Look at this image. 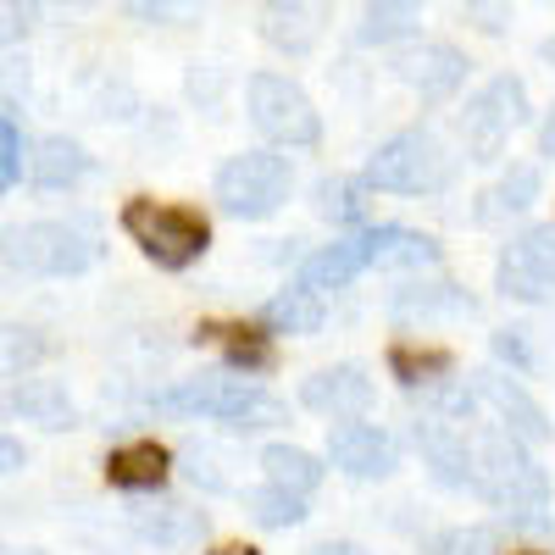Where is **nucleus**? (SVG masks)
<instances>
[{
	"label": "nucleus",
	"instance_id": "1",
	"mask_svg": "<svg viewBox=\"0 0 555 555\" xmlns=\"http://www.w3.org/2000/svg\"><path fill=\"white\" fill-rule=\"evenodd\" d=\"M473 489L512 528H522V533L550 528V478L528 455V444H517L505 428H478L473 434Z\"/></svg>",
	"mask_w": 555,
	"mask_h": 555
},
{
	"label": "nucleus",
	"instance_id": "2",
	"mask_svg": "<svg viewBox=\"0 0 555 555\" xmlns=\"http://www.w3.org/2000/svg\"><path fill=\"white\" fill-rule=\"evenodd\" d=\"M156 411L167 416H206V423H228V428H272L284 405H278L250 373H201L183 378L172 389L156 395Z\"/></svg>",
	"mask_w": 555,
	"mask_h": 555
},
{
	"label": "nucleus",
	"instance_id": "3",
	"mask_svg": "<svg viewBox=\"0 0 555 555\" xmlns=\"http://www.w3.org/2000/svg\"><path fill=\"white\" fill-rule=\"evenodd\" d=\"M450 172H455V162L434 128H400L366 162V183L389 190V195H434L450 183Z\"/></svg>",
	"mask_w": 555,
	"mask_h": 555
},
{
	"label": "nucleus",
	"instance_id": "4",
	"mask_svg": "<svg viewBox=\"0 0 555 555\" xmlns=\"http://www.w3.org/2000/svg\"><path fill=\"white\" fill-rule=\"evenodd\" d=\"M245 112H250V128L267 145L306 151L322 139V117H317L311 95L284 73H250L245 78Z\"/></svg>",
	"mask_w": 555,
	"mask_h": 555
},
{
	"label": "nucleus",
	"instance_id": "5",
	"mask_svg": "<svg viewBox=\"0 0 555 555\" xmlns=\"http://www.w3.org/2000/svg\"><path fill=\"white\" fill-rule=\"evenodd\" d=\"M122 228H128V240L167 272H183L190 261H201L206 245H211V228H206L201 211L162 206V201H128L122 206Z\"/></svg>",
	"mask_w": 555,
	"mask_h": 555
},
{
	"label": "nucleus",
	"instance_id": "6",
	"mask_svg": "<svg viewBox=\"0 0 555 555\" xmlns=\"http://www.w3.org/2000/svg\"><path fill=\"white\" fill-rule=\"evenodd\" d=\"M95 234L78 222H23L0 240V261L34 278H73L95 267Z\"/></svg>",
	"mask_w": 555,
	"mask_h": 555
},
{
	"label": "nucleus",
	"instance_id": "7",
	"mask_svg": "<svg viewBox=\"0 0 555 555\" xmlns=\"http://www.w3.org/2000/svg\"><path fill=\"white\" fill-rule=\"evenodd\" d=\"M522 122H528V83L517 73H500L461 112V145L473 162H500Z\"/></svg>",
	"mask_w": 555,
	"mask_h": 555
},
{
	"label": "nucleus",
	"instance_id": "8",
	"mask_svg": "<svg viewBox=\"0 0 555 555\" xmlns=\"http://www.w3.org/2000/svg\"><path fill=\"white\" fill-rule=\"evenodd\" d=\"M295 190V172L284 156H272V151H240V156H228L222 172H217V201L228 217H245V222H261L272 217L278 206L289 201Z\"/></svg>",
	"mask_w": 555,
	"mask_h": 555
},
{
	"label": "nucleus",
	"instance_id": "9",
	"mask_svg": "<svg viewBox=\"0 0 555 555\" xmlns=\"http://www.w3.org/2000/svg\"><path fill=\"white\" fill-rule=\"evenodd\" d=\"M467 67L473 62L461 56L450 39H416V44H405V51H395V78L428 106H444L455 89L467 83Z\"/></svg>",
	"mask_w": 555,
	"mask_h": 555
},
{
	"label": "nucleus",
	"instance_id": "10",
	"mask_svg": "<svg viewBox=\"0 0 555 555\" xmlns=\"http://www.w3.org/2000/svg\"><path fill=\"white\" fill-rule=\"evenodd\" d=\"M494 284L512 300H550L555 295V222H539L505 245Z\"/></svg>",
	"mask_w": 555,
	"mask_h": 555
},
{
	"label": "nucleus",
	"instance_id": "11",
	"mask_svg": "<svg viewBox=\"0 0 555 555\" xmlns=\"http://www.w3.org/2000/svg\"><path fill=\"white\" fill-rule=\"evenodd\" d=\"M328 23H334V0H267L256 17L261 39L284 56H311Z\"/></svg>",
	"mask_w": 555,
	"mask_h": 555
},
{
	"label": "nucleus",
	"instance_id": "12",
	"mask_svg": "<svg viewBox=\"0 0 555 555\" xmlns=\"http://www.w3.org/2000/svg\"><path fill=\"white\" fill-rule=\"evenodd\" d=\"M416 450H423V461L434 467V478L444 489H473V434H467V423L423 411L416 416Z\"/></svg>",
	"mask_w": 555,
	"mask_h": 555
},
{
	"label": "nucleus",
	"instance_id": "13",
	"mask_svg": "<svg viewBox=\"0 0 555 555\" xmlns=\"http://www.w3.org/2000/svg\"><path fill=\"white\" fill-rule=\"evenodd\" d=\"M328 461H334L339 473L373 483V478H389V473L400 467V450H395V439H389L384 428H373V423H339L334 439H328Z\"/></svg>",
	"mask_w": 555,
	"mask_h": 555
},
{
	"label": "nucleus",
	"instance_id": "14",
	"mask_svg": "<svg viewBox=\"0 0 555 555\" xmlns=\"http://www.w3.org/2000/svg\"><path fill=\"white\" fill-rule=\"evenodd\" d=\"M473 395L500 416V428L512 434L517 444H544L550 439V423H544V411L533 405V395L517 384V378H505V373H483L473 384Z\"/></svg>",
	"mask_w": 555,
	"mask_h": 555
},
{
	"label": "nucleus",
	"instance_id": "15",
	"mask_svg": "<svg viewBox=\"0 0 555 555\" xmlns=\"http://www.w3.org/2000/svg\"><path fill=\"white\" fill-rule=\"evenodd\" d=\"M300 400L317 411V416H334V423H350L373 405V378H366V366L345 361V366H328V373H317L300 384Z\"/></svg>",
	"mask_w": 555,
	"mask_h": 555
},
{
	"label": "nucleus",
	"instance_id": "16",
	"mask_svg": "<svg viewBox=\"0 0 555 555\" xmlns=\"http://www.w3.org/2000/svg\"><path fill=\"white\" fill-rule=\"evenodd\" d=\"M0 411L23 416V423H34V428H44V434H62V428L78 423V411H73V400H67V389H62L56 378H17L12 395L0 400Z\"/></svg>",
	"mask_w": 555,
	"mask_h": 555
},
{
	"label": "nucleus",
	"instance_id": "17",
	"mask_svg": "<svg viewBox=\"0 0 555 555\" xmlns=\"http://www.w3.org/2000/svg\"><path fill=\"white\" fill-rule=\"evenodd\" d=\"M366 267H373V245H366V228L361 234H350V240H339V245H322L317 256H306L300 261V284L306 289H345L350 278H361Z\"/></svg>",
	"mask_w": 555,
	"mask_h": 555
},
{
	"label": "nucleus",
	"instance_id": "18",
	"mask_svg": "<svg viewBox=\"0 0 555 555\" xmlns=\"http://www.w3.org/2000/svg\"><path fill=\"white\" fill-rule=\"evenodd\" d=\"M133 533L156 550H190V544L206 539V517L190 512V505H178V500H162V505H139Z\"/></svg>",
	"mask_w": 555,
	"mask_h": 555
},
{
	"label": "nucleus",
	"instance_id": "19",
	"mask_svg": "<svg viewBox=\"0 0 555 555\" xmlns=\"http://www.w3.org/2000/svg\"><path fill=\"white\" fill-rule=\"evenodd\" d=\"M83 172H89L83 145H78V139H62V133L39 139L34 156H28V178L39 183V190H73V183H78Z\"/></svg>",
	"mask_w": 555,
	"mask_h": 555
},
{
	"label": "nucleus",
	"instance_id": "20",
	"mask_svg": "<svg viewBox=\"0 0 555 555\" xmlns=\"http://www.w3.org/2000/svg\"><path fill=\"white\" fill-rule=\"evenodd\" d=\"M167 473H172V455H167L162 444H151V439L122 444V450H112V461H106V478H112L117 489H162Z\"/></svg>",
	"mask_w": 555,
	"mask_h": 555
},
{
	"label": "nucleus",
	"instance_id": "21",
	"mask_svg": "<svg viewBox=\"0 0 555 555\" xmlns=\"http://www.w3.org/2000/svg\"><path fill=\"white\" fill-rule=\"evenodd\" d=\"M261 473H267L272 489L306 500V494L322 483V473H328V467H322L311 450H300V444H267V450H261Z\"/></svg>",
	"mask_w": 555,
	"mask_h": 555
},
{
	"label": "nucleus",
	"instance_id": "22",
	"mask_svg": "<svg viewBox=\"0 0 555 555\" xmlns=\"http://www.w3.org/2000/svg\"><path fill=\"white\" fill-rule=\"evenodd\" d=\"M366 245H373V267H434L439 245L428 234H411V228H366Z\"/></svg>",
	"mask_w": 555,
	"mask_h": 555
},
{
	"label": "nucleus",
	"instance_id": "23",
	"mask_svg": "<svg viewBox=\"0 0 555 555\" xmlns=\"http://www.w3.org/2000/svg\"><path fill=\"white\" fill-rule=\"evenodd\" d=\"M322 317H328V306H322V295L306 289V284H295V289H284V295H272L267 311H261V322H267L272 334H317Z\"/></svg>",
	"mask_w": 555,
	"mask_h": 555
},
{
	"label": "nucleus",
	"instance_id": "24",
	"mask_svg": "<svg viewBox=\"0 0 555 555\" xmlns=\"http://www.w3.org/2000/svg\"><path fill=\"white\" fill-rule=\"evenodd\" d=\"M416 17H423V0H373L356 23V44H395L416 28Z\"/></svg>",
	"mask_w": 555,
	"mask_h": 555
},
{
	"label": "nucleus",
	"instance_id": "25",
	"mask_svg": "<svg viewBox=\"0 0 555 555\" xmlns=\"http://www.w3.org/2000/svg\"><path fill=\"white\" fill-rule=\"evenodd\" d=\"M539 190H544V178H539V167L533 162H512L500 172V183H494V206H489V217H505V211H528L533 201H539Z\"/></svg>",
	"mask_w": 555,
	"mask_h": 555
},
{
	"label": "nucleus",
	"instance_id": "26",
	"mask_svg": "<svg viewBox=\"0 0 555 555\" xmlns=\"http://www.w3.org/2000/svg\"><path fill=\"white\" fill-rule=\"evenodd\" d=\"M366 183H350V178H322L317 183V211L328 222H361L366 217Z\"/></svg>",
	"mask_w": 555,
	"mask_h": 555
},
{
	"label": "nucleus",
	"instance_id": "27",
	"mask_svg": "<svg viewBox=\"0 0 555 555\" xmlns=\"http://www.w3.org/2000/svg\"><path fill=\"white\" fill-rule=\"evenodd\" d=\"M250 517H256L261 528H295V522H306V500L267 483V489L250 494Z\"/></svg>",
	"mask_w": 555,
	"mask_h": 555
},
{
	"label": "nucleus",
	"instance_id": "28",
	"mask_svg": "<svg viewBox=\"0 0 555 555\" xmlns=\"http://www.w3.org/2000/svg\"><path fill=\"white\" fill-rule=\"evenodd\" d=\"M44 356V339L34 334V328H0V378H17L23 366H34Z\"/></svg>",
	"mask_w": 555,
	"mask_h": 555
},
{
	"label": "nucleus",
	"instance_id": "29",
	"mask_svg": "<svg viewBox=\"0 0 555 555\" xmlns=\"http://www.w3.org/2000/svg\"><path fill=\"white\" fill-rule=\"evenodd\" d=\"M389 361H395V373L405 384H434V373H444V366H450L444 350H411V345H395Z\"/></svg>",
	"mask_w": 555,
	"mask_h": 555
},
{
	"label": "nucleus",
	"instance_id": "30",
	"mask_svg": "<svg viewBox=\"0 0 555 555\" xmlns=\"http://www.w3.org/2000/svg\"><path fill=\"white\" fill-rule=\"evenodd\" d=\"M17 172H23V139H17V122L0 112V195L17 183Z\"/></svg>",
	"mask_w": 555,
	"mask_h": 555
},
{
	"label": "nucleus",
	"instance_id": "31",
	"mask_svg": "<svg viewBox=\"0 0 555 555\" xmlns=\"http://www.w3.org/2000/svg\"><path fill=\"white\" fill-rule=\"evenodd\" d=\"M439 555H500V539L489 528H455L439 539Z\"/></svg>",
	"mask_w": 555,
	"mask_h": 555
},
{
	"label": "nucleus",
	"instance_id": "32",
	"mask_svg": "<svg viewBox=\"0 0 555 555\" xmlns=\"http://www.w3.org/2000/svg\"><path fill=\"white\" fill-rule=\"evenodd\" d=\"M467 7V17L483 28V34H500L505 23H512V0H461Z\"/></svg>",
	"mask_w": 555,
	"mask_h": 555
},
{
	"label": "nucleus",
	"instance_id": "33",
	"mask_svg": "<svg viewBox=\"0 0 555 555\" xmlns=\"http://www.w3.org/2000/svg\"><path fill=\"white\" fill-rule=\"evenodd\" d=\"M28 95V62H0V112ZM12 117V112H7Z\"/></svg>",
	"mask_w": 555,
	"mask_h": 555
},
{
	"label": "nucleus",
	"instance_id": "34",
	"mask_svg": "<svg viewBox=\"0 0 555 555\" xmlns=\"http://www.w3.org/2000/svg\"><path fill=\"white\" fill-rule=\"evenodd\" d=\"M17 467H23V444L0 434V478H7V473H17Z\"/></svg>",
	"mask_w": 555,
	"mask_h": 555
},
{
	"label": "nucleus",
	"instance_id": "35",
	"mask_svg": "<svg viewBox=\"0 0 555 555\" xmlns=\"http://www.w3.org/2000/svg\"><path fill=\"white\" fill-rule=\"evenodd\" d=\"M539 156H555V106H550L544 122H539Z\"/></svg>",
	"mask_w": 555,
	"mask_h": 555
},
{
	"label": "nucleus",
	"instance_id": "36",
	"mask_svg": "<svg viewBox=\"0 0 555 555\" xmlns=\"http://www.w3.org/2000/svg\"><path fill=\"white\" fill-rule=\"evenodd\" d=\"M306 555H361L356 544H317V550H306Z\"/></svg>",
	"mask_w": 555,
	"mask_h": 555
},
{
	"label": "nucleus",
	"instance_id": "37",
	"mask_svg": "<svg viewBox=\"0 0 555 555\" xmlns=\"http://www.w3.org/2000/svg\"><path fill=\"white\" fill-rule=\"evenodd\" d=\"M0 39H17V28H12V17H7V0H0Z\"/></svg>",
	"mask_w": 555,
	"mask_h": 555
},
{
	"label": "nucleus",
	"instance_id": "38",
	"mask_svg": "<svg viewBox=\"0 0 555 555\" xmlns=\"http://www.w3.org/2000/svg\"><path fill=\"white\" fill-rule=\"evenodd\" d=\"M544 62L555 67V39H544Z\"/></svg>",
	"mask_w": 555,
	"mask_h": 555
},
{
	"label": "nucleus",
	"instance_id": "39",
	"mask_svg": "<svg viewBox=\"0 0 555 555\" xmlns=\"http://www.w3.org/2000/svg\"><path fill=\"white\" fill-rule=\"evenodd\" d=\"M56 7H95V0H56Z\"/></svg>",
	"mask_w": 555,
	"mask_h": 555
},
{
	"label": "nucleus",
	"instance_id": "40",
	"mask_svg": "<svg viewBox=\"0 0 555 555\" xmlns=\"http://www.w3.org/2000/svg\"><path fill=\"white\" fill-rule=\"evenodd\" d=\"M522 555H539V550H522Z\"/></svg>",
	"mask_w": 555,
	"mask_h": 555
},
{
	"label": "nucleus",
	"instance_id": "41",
	"mask_svg": "<svg viewBox=\"0 0 555 555\" xmlns=\"http://www.w3.org/2000/svg\"><path fill=\"white\" fill-rule=\"evenodd\" d=\"M366 7H373V0H366Z\"/></svg>",
	"mask_w": 555,
	"mask_h": 555
},
{
	"label": "nucleus",
	"instance_id": "42",
	"mask_svg": "<svg viewBox=\"0 0 555 555\" xmlns=\"http://www.w3.org/2000/svg\"><path fill=\"white\" fill-rule=\"evenodd\" d=\"M0 267H7V261H0Z\"/></svg>",
	"mask_w": 555,
	"mask_h": 555
}]
</instances>
